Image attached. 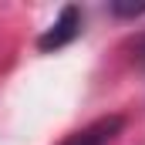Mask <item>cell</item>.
I'll return each mask as SVG.
<instances>
[{"mask_svg":"<svg viewBox=\"0 0 145 145\" xmlns=\"http://www.w3.org/2000/svg\"><path fill=\"white\" fill-rule=\"evenodd\" d=\"M108 10L115 17H138V14H145V3H111Z\"/></svg>","mask_w":145,"mask_h":145,"instance_id":"obj_3","label":"cell"},{"mask_svg":"<svg viewBox=\"0 0 145 145\" xmlns=\"http://www.w3.org/2000/svg\"><path fill=\"white\" fill-rule=\"evenodd\" d=\"M121 125H125V118H121V115L98 118V121H91L88 128L74 132L64 145H111V142H115V135L121 132Z\"/></svg>","mask_w":145,"mask_h":145,"instance_id":"obj_2","label":"cell"},{"mask_svg":"<svg viewBox=\"0 0 145 145\" xmlns=\"http://www.w3.org/2000/svg\"><path fill=\"white\" fill-rule=\"evenodd\" d=\"M78 34H81V10H78L74 3H68V7H61V14L54 17V24L37 37V47H40V51H61V47H68Z\"/></svg>","mask_w":145,"mask_h":145,"instance_id":"obj_1","label":"cell"}]
</instances>
